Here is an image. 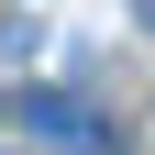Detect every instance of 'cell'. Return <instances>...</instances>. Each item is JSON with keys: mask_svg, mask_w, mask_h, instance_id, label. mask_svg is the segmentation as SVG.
<instances>
[{"mask_svg": "<svg viewBox=\"0 0 155 155\" xmlns=\"http://www.w3.org/2000/svg\"><path fill=\"white\" fill-rule=\"evenodd\" d=\"M33 45V22H11V11H0V55H22Z\"/></svg>", "mask_w": 155, "mask_h": 155, "instance_id": "cell-2", "label": "cell"}, {"mask_svg": "<svg viewBox=\"0 0 155 155\" xmlns=\"http://www.w3.org/2000/svg\"><path fill=\"white\" fill-rule=\"evenodd\" d=\"M22 133H33V144H55V155H100V122H89L67 89H33V100H22Z\"/></svg>", "mask_w": 155, "mask_h": 155, "instance_id": "cell-1", "label": "cell"}]
</instances>
